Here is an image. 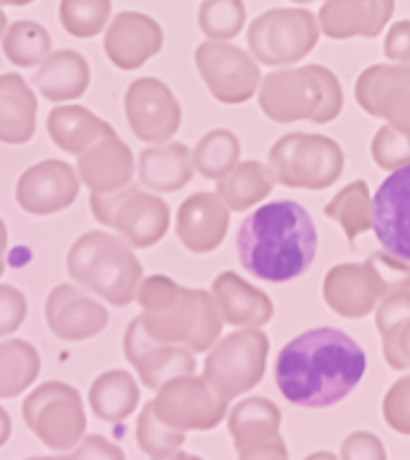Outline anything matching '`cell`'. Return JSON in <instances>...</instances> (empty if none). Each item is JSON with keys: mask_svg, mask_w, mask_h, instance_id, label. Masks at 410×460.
Returning a JSON list of instances; mask_svg holds the SVG:
<instances>
[{"mask_svg": "<svg viewBox=\"0 0 410 460\" xmlns=\"http://www.w3.org/2000/svg\"><path fill=\"white\" fill-rule=\"evenodd\" d=\"M367 355L348 333L312 329L281 348L273 379L288 402L300 408H329L358 386Z\"/></svg>", "mask_w": 410, "mask_h": 460, "instance_id": "6da1fadb", "label": "cell"}, {"mask_svg": "<svg viewBox=\"0 0 410 460\" xmlns=\"http://www.w3.org/2000/svg\"><path fill=\"white\" fill-rule=\"evenodd\" d=\"M236 247L245 271L262 280L286 283L302 276L315 261V221L298 201H272L245 218Z\"/></svg>", "mask_w": 410, "mask_h": 460, "instance_id": "7a4b0ae2", "label": "cell"}, {"mask_svg": "<svg viewBox=\"0 0 410 460\" xmlns=\"http://www.w3.org/2000/svg\"><path fill=\"white\" fill-rule=\"evenodd\" d=\"M137 302L144 329L156 341L207 352L221 336L223 316L214 293L183 288L168 276H149L137 288Z\"/></svg>", "mask_w": 410, "mask_h": 460, "instance_id": "3957f363", "label": "cell"}, {"mask_svg": "<svg viewBox=\"0 0 410 460\" xmlns=\"http://www.w3.org/2000/svg\"><path fill=\"white\" fill-rule=\"evenodd\" d=\"M67 273L79 288L115 307L137 300L142 283V264L125 237L92 230L75 240L67 252Z\"/></svg>", "mask_w": 410, "mask_h": 460, "instance_id": "277c9868", "label": "cell"}, {"mask_svg": "<svg viewBox=\"0 0 410 460\" xmlns=\"http://www.w3.org/2000/svg\"><path fill=\"white\" fill-rule=\"evenodd\" d=\"M259 106L273 122H331L343 108L341 82L324 65L269 72L259 84Z\"/></svg>", "mask_w": 410, "mask_h": 460, "instance_id": "5b68a950", "label": "cell"}, {"mask_svg": "<svg viewBox=\"0 0 410 460\" xmlns=\"http://www.w3.org/2000/svg\"><path fill=\"white\" fill-rule=\"evenodd\" d=\"M410 288V261L374 252L362 264H338L324 276V300L345 319H362L387 295Z\"/></svg>", "mask_w": 410, "mask_h": 460, "instance_id": "8992f818", "label": "cell"}, {"mask_svg": "<svg viewBox=\"0 0 410 460\" xmlns=\"http://www.w3.org/2000/svg\"><path fill=\"white\" fill-rule=\"evenodd\" d=\"M269 168L281 185L326 190L343 172V151L329 137L290 132L272 146Z\"/></svg>", "mask_w": 410, "mask_h": 460, "instance_id": "52a82bcc", "label": "cell"}, {"mask_svg": "<svg viewBox=\"0 0 410 460\" xmlns=\"http://www.w3.org/2000/svg\"><path fill=\"white\" fill-rule=\"evenodd\" d=\"M22 417L29 431L50 451H72L85 438L82 395L65 381H46L24 398Z\"/></svg>", "mask_w": 410, "mask_h": 460, "instance_id": "ba28073f", "label": "cell"}, {"mask_svg": "<svg viewBox=\"0 0 410 460\" xmlns=\"http://www.w3.org/2000/svg\"><path fill=\"white\" fill-rule=\"evenodd\" d=\"M269 338L262 329H243L230 333L209 350L204 379L223 401H233L257 386L264 376Z\"/></svg>", "mask_w": 410, "mask_h": 460, "instance_id": "9c48e42d", "label": "cell"}, {"mask_svg": "<svg viewBox=\"0 0 410 460\" xmlns=\"http://www.w3.org/2000/svg\"><path fill=\"white\" fill-rule=\"evenodd\" d=\"M319 20L305 7H273L247 29L252 56L264 65H290L319 43Z\"/></svg>", "mask_w": 410, "mask_h": 460, "instance_id": "30bf717a", "label": "cell"}, {"mask_svg": "<svg viewBox=\"0 0 410 460\" xmlns=\"http://www.w3.org/2000/svg\"><path fill=\"white\" fill-rule=\"evenodd\" d=\"M151 402L156 415L168 427L180 431L214 429L228 410V401H223L204 376L194 374H180L168 379Z\"/></svg>", "mask_w": 410, "mask_h": 460, "instance_id": "8fae6325", "label": "cell"}, {"mask_svg": "<svg viewBox=\"0 0 410 460\" xmlns=\"http://www.w3.org/2000/svg\"><path fill=\"white\" fill-rule=\"evenodd\" d=\"M194 65L204 84L221 103H245L262 84L257 58L228 41H204L194 50Z\"/></svg>", "mask_w": 410, "mask_h": 460, "instance_id": "7c38bea8", "label": "cell"}, {"mask_svg": "<svg viewBox=\"0 0 410 460\" xmlns=\"http://www.w3.org/2000/svg\"><path fill=\"white\" fill-rule=\"evenodd\" d=\"M125 118L137 139L165 144L178 132L183 108L171 86L156 77H142L135 79L125 92Z\"/></svg>", "mask_w": 410, "mask_h": 460, "instance_id": "4fadbf2b", "label": "cell"}, {"mask_svg": "<svg viewBox=\"0 0 410 460\" xmlns=\"http://www.w3.org/2000/svg\"><path fill=\"white\" fill-rule=\"evenodd\" d=\"M355 99L372 118L410 135V63L372 65L358 77Z\"/></svg>", "mask_w": 410, "mask_h": 460, "instance_id": "5bb4252c", "label": "cell"}, {"mask_svg": "<svg viewBox=\"0 0 410 460\" xmlns=\"http://www.w3.org/2000/svg\"><path fill=\"white\" fill-rule=\"evenodd\" d=\"M125 358L137 369L139 381L151 391H158L165 381L180 374H194L197 362L190 348L178 343H164L147 333L142 316H135L125 331Z\"/></svg>", "mask_w": 410, "mask_h": 460, "instance_id": "9a60e30c", "label": "cell"}, {"mask_svg": "<svg viewBox=\"0 0 410 460\" xmlns=\"http://www.w3.org/2000/svg\"><path fill=\"white\" fill-rule=\"evenodd\" d=\"M79 185V172L70 164L49 158L22 172L14 187V197L27 214L50 216L75 204Z\"/></svg>", "mask_w": 410, "mask_h": 460, "instance_id": "2e32d148", "label": "cell"}, {"mask_svg": "<svg viewBox=\"0 0 410 460\" xmlns=\"http://www.w3.org/2000/svg\"><path fill=\"white\" fill-rule=\"evenodd\" d=\"M372 230L384 250L410 261V164L391 171L374 194Z\"/></svg>", "mask_w": 410, "mask_h": 460, "instance_id": "e0dca14e", "label": "cell"}, {"mask_svg": "<svg viewBox=\"0 0 410 460\" xmlns=\"http://www.w3.org/2000/svg\"><path fill=\"white\" fill-rule=\"evenodd\" d=\"M279 427L281 410L266 398L237 402L228 417V431L240 458H286Z\"/></svg>", "mask_w": 410, "mask_h": 460, "instance_id": "ac0fdd59", "label": "cell"}, {"mask_svg": "<svg viewBox=\"0 0 410 460\" xmlns=\"http://www.w3.org/2000/svg\"><path fill=\"white\" fill-rule=\"evenodd\" d=\"M46 322L50 333L60 341L75 343L99 336L108 323V309L85 288L60 283L46 300Z\"/></svg>", "mask_w": 410, "mask_h": 460, "instance_id": "d6986e66", "label": "cell"}, {"mask_svg": "<svg viewBox=\"0 0 410 460\" xmlns=\"http://www.w3.org/2000/svg\"><path fill=\"white\" fill-rule=\"evenodd\" d=\"M164 49V29L144 13H120L108 22L103 50L120 70H137Z\"/></svg>", "mask_w": 410, "mask_h": 460, "instance_id": "ffe728a7", "label": "cell"}, {"mask_svg": "<svg viewBox=\"0 0 410 460\" xmlns=\"http://www.w3.org/2000/svg\"><path fill=\"white\" fill-rule=\"evenodd\" d=\"M228 204L218 197V192L190 194L178 208V240L194 254L214 252L228 233Z\"/></svg>", "mask_w": 410, "mask_h": 460, "instance_id": "44dd1931", "label": "cell"}, {"mask_svg": "<svg viewBox=\"0 0 410 460\" xmlns=\"http://www.w3.org/2000/svg\"><path fill=\"white\" fill-rule=\"evenodd\" d=\"M135 168L137 164L132 151L115 135V129L96 139L89 149L77 156L79 180L92 192H113V190L132 185Z\"/></svg>", "mask_w": 410, "mask_h": 460, "instance_id": "7402d4cb", "label": "cell"}, {"mask_svg": "<svg viewBox=\"0 0 410 460\" xmlns=\"http://www.w3.org/2000/svg\"><path fill=\"white\" fill-rule=\"evenodd\" d=\"M396 0H326L316 14L322 34L343 41L352 36L374 39L394 14Z\"/></svg>", "mask_w": 410, "mask_h": 460, "instance_id": "603a6c76", "label": "cell"}, {"mask_svg": "<svg viewBox=\"0 0 410 460\" xmlns=\"http://www.w3.org/2000/svg\"><path fill=\"white\" fill-rule=\"evenodd\" d=\"M171 226V211L161 197L135 190L120 201V207L113 216L115 233H120L132 247H151L168 233Z\"/></svg>", "mask_w": 410, "mask_h": 460, "instance_id": "cb8c5ba5", "label": "cell"}, {"mask_svg": "<svg viewBox=\"0 0 410 460\" xmlns=\"http://www.w3.org/2000/svg\"><path fill=\"white\" fill-rule=\"evenodd\" d=\"M211 293L221 309L223 322L240 329H262L272 322L273 302L259 288L250 286L236 271H223L216 276Z\"/></svg>", "mask_w": 410, "mask_h": 460, "instance_id": "d4e9b609", "label": "cell"}, {"mask_svg": "<svg viewBox=\"0 0 410 460\" xmlns=\"http://www.w3.org/2000/svg\"><path fill=\"white\" fill-rule=\"evenodd\" d=\"M137 172L151 192H178L194 175L192 151L180 142L154 144L139 154Z\"/></svg>", "mask_w": 410, "mask_h": 460, "instance_id": "484cf974", "label": "cell"}, {"mask_svg": "<svg viewBox=\"0 0 410 460\" xmlns=\"http://www.w3.org/2000/svg\"><path fill=\"white\" fill-rule=\"evenodd\" d=\"M36 101L27 79L17 72L0 75V142L27 144L36 132Z\"/></svg>", "mask_w": 410, "mask_h": 460, "instance_id": "4316f807", "label": "cell"}, {"mask_svg": "<svg viewBox=\"0 0 410 460\" xmlns=\"http://www.w3.org/2000/svg\"><path fill=\"white\" fill-rule=\"evenodd\" d=\"M92 70L77 50H56L36 70L34 84L43 99L53 103L79 99L89 89Z\"/></svg>", "mask_w": 410, "mask_h": 460, "instance_id": "83f0119b", "label": "cell"}, {"mask_svg": "<svg viewBox=\"0 0 410 460\" xmlns=\"http://www.w3.org/2000/svg\"><path fill=\"white\" fill-rule=\"evenodd\" d=\"M46 128H49L50 142L65 154H75V156H79L96 139L113 129L103 118L85 106H56L49 113Z\"/></svg>", "mask_w": 410, "mask_h": 460, "instance_id": "f1b7e54d", "label": "cell"}, {"mask_svg": "<svg viewBox=\"0 0 410 460\" xmlns=\"http://www.w3.org/2000/svg\"><path fill=\"white\" fill-rule=\"evenodd\" d=\"M377 329L388 367L410 369V288L396 290L381 300L377 309Z\"/></svg>", "mask_w": 410, "mask_h": 460, "instance_id": "f546056e", "label": "cell"}, {"mask_svg": "<svg viewBox=\"0 0 410 460\" xmlns=\"http://www.w3.org/2000/svg\"><path fill=\"white\" fill-rule=\"evenodd\" d=\"M139 405V386L125 369H111L89 386V408L103 422H122Z\"/></svg>", "mask_w": 410, "mask_h": 460, "instance_id": "4dcf8cb0", "label": "cell"}, {"mask_svg": "<svg viewBox=\"0 0 410 460\" xmlns=\"http://www.w3.org/2000/svg\"><path fill=\"white\" fill-rule=\"evenodd\" d=\"M216 182H218L216 192L228 204V208L245 211L264 199L266 194H272L276 178H273L272 168L262 161H243Z\"/></svg>", "mask_w": 410, "mask_h": 460, "instance_id": "1f68e13d", "label": "cell"}, {"mask_svg": "<svg viewBox=\"0 0 410 460\" xmlns=\"http://www.w3.org/2000/svg\"><path fill=\"white\" fill-rule=\"evenodd\" d=\"M41 372V355L20 338L0 341V398L24 394Z\"/></svg>", "mask_w": 410, "mask_h": 460, "instance_id": "d6a6232c", "label": "cell"}, {"mask_svg": "<svg viewBox=\"0 0 410 460\" xmlns=\"http://www.w3.org/2000/svg\"><path fill=\"white\" fill-rule=\"evenodd\" d=\"M324 214L341 223L348 243H355L360 233L372 228V197L367 190L365 180H355L343 187L334 199L326 204Z\"/></svg>", "mask_w": 410, "mask_h": 460, "instance_id": "836d02e7", "label": "cell"}, {"mask_svg": "<svg viewBox=\"0 0 410 460\" xmlns=\"http://www.w3.org/2000/svg\"><path fill=\"white\" fill-rule=\"evenodd\" d=\"M0 43L7 60L17 67H36L50 56V36L39 22H13Z\"/></svg>", "mask_w": 410, "mask_h": 460, "instance_id": "e575fe53", "label": "cell"}, {"mask_svg": "<svg viewBox=\"0 0 410 460\" xmlns=\"http://www.w3.org/2000/svg\"><path fill=\"white\" fill-rule=\"evenodd\" d=\"M240 158V142L230 129H211L192 151L194 171L209 180H221L233 171Z\"/></svg>", "mask_w": 410, "mask_h": 460, "instance_id": "d590c367", "label": "cell"}, {"mask_svg": "<svg viewBox=\"0 0 410 460\" xmlns=\"http://www.w3.org/2000/svg\"><path fill=\"white\" fill-rule=\"evenodd\" d=\"M111 0H60V24L75 39H92L111 22Z\"/></svg>", "mask_w": 410, "mask_h": 460, "instance_id": "8d00e7d4", "label": "cell"}, {"mask_svg": "<svg viewBox=\"0 0 410 460\" xmlns=\"http://www.w3.org/2000/svg\"><path fill=\"white\" fill-rule=\"evenodd\" d=\"M247 20L243 0H204L200 5V22L201 34L211 41H230L240 34Z\"/></svg>", "mask_w": 410, "mask_h": 460, "instance_id": "74e56055", "label": "cell"}, {"mask_svg": "<svg viewBox=\"0 0 410 460\" xmlns=\"http://www.w3.org/2000/svg\"><path fill=\"white\" fill-rule=\"evenodd\" d=\"M137 444L151 458H168L185 444V431L173 429L156 415L154 402H147L137 420Z\"/></svg>", "mask_w": 410, "mask_h": 460, "instance_id": "f35d334b", "label": "cell"}, {"mask_svg": "<svg viewBox=\"0 0 410 460\" xmlns=\"http://www.w3.org/2000/svg\"><path fill=\"white\" fill-rule=\"evenodd\" d=\"M372 158L374 164L384 171H396L401 165L410 164V135L396 129L394 125H384L377 129L372 139Z\"/></svg>", "mask_w": 410, "mask_h": 460, "instance_id": "ab89813d", "label": "cell"}, {"mask_svg": "<svg viewBox=\"0 0 410 460\" xmlns=\"http://www.w3.org/2000/svg\"><path fill=\"white\" fill-rule=\"evenodd\" d=\"M384 420L398 434H410V376H403L384 395Z\"/></svg>", "mask_w": 410, "mask_h": 460, "instance_id": "60d3db41", "label": "cell"}, {"mask_svg": "<svg viewBox=\"0 0 410 460\" xmlns=\"http://www.w3.org/2000/svg\"><path fill=\"white\" fill-rule=\"evenodd\" d=\"M27 316V297L13 286H0V338L20 329Z\"/></svg>", "mask_w": 410, "mask_h": 460, "instance_id": "b9f144b4", "label": "cell"}, {"mask_svg": "<svg viewBox=\"0 0 410 460\" xmlns=\"http://www.w3.org/2000/svg\"><path fill=\"white\" fill-rule=\"evenodd\" d=\"M135 190V185L122 187V190H113V192H92L89 197V207L94 211V218L101 223V226H113V216L120 207V201L128 197L129 192Z\"/></svg>", "mask_w": 410, "mask_h": 460, "instance_id": "7bdbcfd3", "label": "cell"}, {"mask_svg": "<svg viewBox=\"0 0 410 460\" xmlns=\"http://www.w3.org/2000/svg\"><path fill=\"white\" fill-rule=\"evenodd\" d=\"M341 456L343 458H384L387 451H384L379 437H374L370 431H355L343 441Z\"/></svg>", "mask_w": 410, "mask_h": 460, "instance_id": "ee69618b", "label": "cell"}, {"mask_svg": "<svg viewBox=\"0 0 410 460\" xmlns=\"http://www.w3.org/2000/svg\"><path fill=\"white\" fill-rule=\"evenodd\" d=\"M384 56L394 63H410V20L391 24L384 41Z\"/></svg>", "mask_w": 410, "mask_h": 460, "instance_id": "f6af8a7d", "label": "cell"}, {"mask_svg": "<svg viewBox=\"0 0 410 460\" xmlns=\"http://www.w3.org/2000/svg\"><path fill=\"white\" fill-rule=\"evenodd\" d=\"M72 456L75 458H122L125 453L115 444H111L108 438L92 434V437H85L72 448Z\"/></svg>", "mask_w": 410, "mask_h": 460, "instance_id": "bcb514c9", "label": "cell"}, {"mask_svg": "<svg viewBox=\"0 0 410 460\" xmlns=\"http://www.w3.org/2000/svg\"><path fill=\"white\" fill-rule=\"evenodd\" d=\"M10 434H13V422H10V415H7V410L0 405V448L7 444Z\"/></svg>", "mask_w": 410, "mask_h": 460, "instance_id": "7dc6e473", "label": "cell"}, {"mask_svg": "<svg viewBox=\"0 0 410 460\" xmlns=\"http://www.w3.org/2000/svg\"><path fill=\"white\" fill-rule=\"evenodd\" d=\"M5 252H7V228L5 221L0 218V276L5 271Z\"/></svg>", "mask_w": 410, "mask_h": 460, "instance_id": "c3c4849f", "label": "cell"}, {"mask_svg": "<svg viewBox=\"0 0 410 460\" xmlns=\"http://www.w3.org/2000/svg\"><path fill=\"white\" fill-rule=\"evenodd\" d=\"M29 3H34V0H0V5H29Z\"/></svg>", "mask_w": 410, "mask_h": 460, "instance_id": "681fc988", "label": "cell"}, {"mask_svg": "<svg viewBox=\"0 0 410 460\" xmlns=\"http://www.w3.org/2000/svg\"><path fill=\"white\" fill-rule=\"evenodd\" d=\"M5 31H7V17H5V13L0 10V41H3Z\"/></svg>", "mask_w": 410, "mask_h": 460, "instance_id": "f907efd6", "label": "cell"}, {"mask_svg": "<svg viewBox=\"0 0 410 460\" xmlns=\"http://www.w3.org/2000/svg\"><path fill=\"white\" fill-rule=\"evenodd\" d=\"M293 3H312V0H293Z\"/></svg>", "mask_w": 410, "mask_h": 460, "instance_id": "816d5d0a", "label": "cell"}]
</instances>
